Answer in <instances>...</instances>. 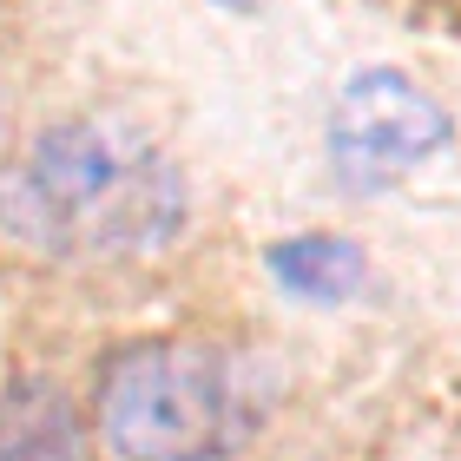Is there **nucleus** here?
Segmentation results:
<instances>
[{"label":"nucleus","mask_w":461,"mask_h":461,"mask_svg":"<svg viewBox=\"0 0 461 461\" xmlns=\"http://www.w3.org/2000/svg\"><path fill=\"white\" fill-rule=\"evenodd\" d=\"M0 224L73 264L152 258L185 230V178L139 125L73 119L0 178Z\"/></svg>","instance_id":"1"},{"label":"nucleus","mask_w":461,"mask_h":461,"mask_svg":"<svg viewBox=\"0 0 461 461\" xmlns=\"http://www.w3.org/2000/svg\"><path fill=\"white\" fill-rule=\"evenodd\" d=\"M264 409V363L218 343H139L99 375V435L119 461H230Z\"/></svg>","instance_id":"2"},{"label":"nucleus","mask_w":461,"mask_h":461,"mask_svg":"<svg viewBox=\"0 0 461 461\" xmlns=\"http://www.w3.org/2000/svg\"><path fill=\"white\" fill-rule=\"evenodd\" d=\"M442 145L448 113L409 73H356L330 113V158H337V178L349 192H375V185L415 172Z\"/></svg>","instance_id":"3"},{"label":"nucleus","mask_w":461,"mask_h":461,"mask_svg":"<svg viewBox=\"0 0 461 461\" xmlns=\"http://www.w3.org/2000/svg\"><path fill=\"white\" fill-rule=\"evenodd\" d=\"M0 461H86V429L67 389L33 375L0 395Z\"/></svg>","instance_id":"4"},{"label":"nucleus","mask_w":461,"mask_h":461,"mask_svg":"<svg viewBox=\"0 0 461 461\" xmlns=\"http://www.w3.org/2000/svg\"><path fill=\"white\" fill-rule=\"evenodd\" d=\"M270 277L303 303H349L369 284V258L349 238L317 230V238H290V244L270 250Z\"/></svg>","instance_id":"5"},{"label":"nucleus","mask_w":461,"mask_h":461,"mask_svg":"<svg viewBox=\"0 0 461 461\" xmlns=\"http://www.w3.org/2000/svg\"><path fill=\"white\" fill-rule=\"evenodd\" d=\"M218 7H258V0H218Z\"/></svg>","instance_id":"6"}]
</instances>
